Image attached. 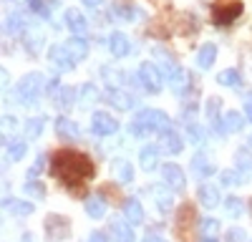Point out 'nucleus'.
<instances>
[{
    "instance_id": "nucleus-1",
    "label": "nucleus",
    "mask_w": 252,
    "mask_h": 242,
    "mask_svg": "<svg viewBox=\"0 0 252 242\" xmlns=\"http://www.w3.org/2000/svg\"><path fill=\"white\" fill-rule=\"evenodd\" d=\"M51 174L61 179L66 187L83 194V184L96 174V167L86 154H81L76 149H58L51 156Z\"/></svg>"
},
{
    "instance_id": "nucleus-2",
    "label": "nucleus",
    "mask_w": 252,
    "mask_h": 242,
    "mask_svg": "<svg viewBox=\"0 0 252 242\" xmlns=\"http://www.w3.org/2000/svg\"><path fill=\"white\" fill-rule=\"evenodd\" d=\"M172 129V121L164 111L157 109H144L136 114V119L131 121V134L134 136H149V134H164Z\"/></svg>"
},
{
    "instance_id": "nucleus-3",
    "label": "nucleus",
    "mask_w": 252,
    "mask_h": 242,
    "mask_svg": "<svg viewBox=\"0 0 252 242\" xmlns=\"http://www.w3.org/2000/svg\"><path fill=\"white\" fill-rule=\"evenodd\" d=\"M40 91H43V76H40V73H28V76L20 78V84L15 89V96H18L20 104L31 106V104L38 101Z\"/></svg>"
},
{
    "instance_id": "nucleus-4",
    "label": "nucleus",
    "mask_w": 252,
    "mask_h": 242,
    "mask_svg": "<svg viewBox=\"0 0 252 242\" xmlns=\"http://www.w3.org/2000/svg\"><path fill=\"white\" fill-rule=\"evenodd\" d=\"M161 71L157 68V63H152V60H144V63L139 66V84L144 91H149V93H159L161 91Z\"/></svg>"
},
{
    "instance_id": "nucleus-5",
    "label": "nucleus",
    "mask_w": 252,
    "mask_h": 242,
    "mask_svg": "<svg viewBox=\"0 0 252 242\" xmlns=\"http://www.w3.org/2000/svg\"><path fill=\"white\" fill-rule=\"evenodd\" d=\"M245 10V5L240 0H227V3H217L212 8V23L215 26H229L232 20L240 18V13Z\"/></svg>"
},
{
    "instance_id": "nucleus-6",
    "label": "nucleus",
    "mask_w": 252,
    "mask_h": 242,
    "mask_svg": "<svg viewBox=\"0 0 252 242\" xmlns=\"http://www.w3.org/2000/svg\"><path fill=\"white\" fill-rule=\"evenodd\" d=\"M197 227V212L192 205H184L177 212V235L182 237V242H192V230Z\"/></svg>"
},
{
    "instance_id": "nucleus-7",
    "label": "nucleus",
    "mask_w": 252,
    "mask_h": 242,
    "mask_svg": "<svg viewBox=\"0 0 252 242\" xmlns=\"http://www.w3.org/2000/svg\"><path fill=\"white\" fill-rule=\"evenodd\" d=\"M46 235L48 242H61L71 235V222L61 214H48L46 217Z\"/></svg>"
},
{
    "instance_id": "nucleus-8",
    "label": "nucleus",
    "mask_w": 252,
    "mask_h": 242,
    "mask_svg": "<svg viewBox=\"0 0 252 242\" xmlns=\"http://www.w3.org/2000/svg\"><path fill=\"white\" fill-rule=\"evenodd\" d=\"M48 60L53 63V68L56 71H73L76 68V63L78 60L71 56V51L66 48V46H51V51H48Z\"/></svg>"
},
{
    "instance_id": "nucleus-9",
    "label": "nucleus",
    "mask_w": 252,
    "mask_h": 242,
    "mask_svg": "<svg viewBox=\"0 0 252 242\" xmlns=\"http://www.w3.org/2000/svg\"><path fill=\"white\" fill-rule=\"evenodd\" d=\"M91 129H94L96 136H109V134L119 131V121L109 114H103V111H96L94 119H91Z\"/></svg>"
},
{
    "instance_id": "nucleus-10",
    "label": "nucleus",
    "mask_w": 252,
    "mask_h": 242,
    "mask_svg": "<svg viewBox=\"0 0 252 242\" xmlns=\"http://www.w3.org/2000/svg\"><path fill=\"white\" fill-rule=\"evenodd\" d=\"M169 86L177 91V93H187L189 89H192V76H189V71L184 68H172L169 71Z\"/></svg>"
},
{
    "instance_id": "nucleus-11",
    "label": "nucleus",
    "mask_w": 252,
    "mask_h": 242,
    "mask_svg": "<svg viewBox=\"0 0 252 242\" xmlns=\"http://www.w3.org/2000/svg\"><path fill=\"white\" fill-rule=\"evenodd\" d=\"M106 101H109L111 106L121 109V111L131 109V106L136 104V98H134L129 91H124V89H109V93H106Z\"/></svg>"
},
{
    "instance_id": "nucleus-12",
    "label": "nucleus",
    "mask_w": 252,
    "mask_h": 242,
    "mask_svg": "<svg viewBox=\"0 0 252 242\" xmlns=\"http://www.w3.org/2000/svg\"><path fill=\"white\" fill-rule=\"evenodd\" d=\"M161 174H164V182H166V187H169V189H174V192H182L184 189L187 179H184V172L177 164H166Z\"/></svg>"
},
{
    "instance_id": "nucleus-13",
    "label": "nucleus",
    "mask_w": 252,
    "mask_h": 242,
    "mask_svg": "<svg viewBox=\"0 0 252 242\" xmlns=\"http://www.w3.org/2000/svg\"><path fill=\"white\" fill-rule=\"evenodd\" d=\"M66 26H68V30H71L73 35H83V33H86V28H89L83 13L76 10V8H68V10H66Z\"/></svg>"
},
{
    "instance_id": "nucleus-14",
    "label": "nucleus",
    "mask_w": 252,
    "mask_h": 242,
    "mask_svg": "<svg viewBox=\"0 0 252 242\" xmlns=\"http://www.w3.org/2000/svg\"><path fill=\"white\" fill-rule=\"evenodd\" d=\"M124 214H126V222H131V225H141L144 222V207L139 199H126L124 202Z\"/></svg>"
},
{
    "instance_id": "nucleus-15",
    "label": "nucleus",
    "mask_w": 252,
    "mask_h": 242,
    "mask_svg": "<svg viewBox=\"0 0 252 242\" xmlns=\"http://www.w3.org/2000/svg\"><path fill=\"white\" fill-rule=\"evenodd\" d=\"M56 134L63 139V141H73L78 136V126H76V121L66 119V116H61L56 119Z\"/></svg>"
},
{
    "instance_id": "nucleus-16",
    "label": "nucleus",
    "mask_w": 252,
    "mask_h": 242,
    "mask_svg": "<svg viewBox=\"0 0 252 242\" xmlns=\"http://www.w3.org/2000/svg\"><path fill=\"white\" fill-rule=\"evenodd\" d=\"M111 232L116 242H134V230H131V222H124V219H114L111 222Z\"/></svg>"
},
{
    "instance_id": "nucleus-17",
    "label": "nucleus",
    "mask_w": 252,
    "mask_h": 242,
    "mask_svg": "<svg viewBox=\"0 0 252 242\" xmlns=\"http://www.w3.org/2000/svg\"><path fill=\"white\" fill-rule=\"evenodd\" d=\"M109 48H111V53H114L116 58H124L126 53H129V48H131V46H129V38H126L124 33H119V30H116V33H111V35H109Z\"/></svg>"
},
{
    "instance_id": "nucleus-18",
    "label": "nucleus",
    "mask_w": 252,
    "mask_h": 242,
    "mask_svg": "<svg viewBox=\"0 0 252 242\" xmlns=\"http://www.w3.org/2000/svg\"><path fill=\"white\" fill-rule=\"evenodd\" d=\"M161 147H164V151H169V154H179L184 149V141H182V136L174 129H169V131L161 134Z\"/></svg>"
},
{
    "instance_id": "nucleus-19",
    "label": "nucleus",
    "mask_w": 252,
    "mask_h": 242,
    "mask_svg": "<svg viewBox=\"0 0 252 242\" xmlns=\"http://www.w3.org/2000/svg\"><path fill=\"white\" fill-rule=\"evenodd\" d=\"M197 194H199V202H202L207 210H212V207L220 205V189L215 184H202Z\"/></svg>"
},
{
    "instance_id": "nucleus-20",
    "label": "nucleus",
    "mask_w": 252,
    "mask_h": 242,
    "mask_svg": "<svg viewBox=\"0 0 252 242\" xmlns=\"http://www.w3.org/2000/svg\"><path fill=\"white\" fill-rule=\"evenodd\" d=\"M3 205L13 212V214H18V217H28V214H33V210H35V205L33 202H23V199H10V197H5L3 199Z\"/></svg>"
},
{
    "instance_id": "nucleus-21",
    "label": "nucleus",
    "mask_w": 252,
    "mask_h": 242,
    "mask_svg": "<svg viewBox=\"0 0 252 242\" xmlns=\"http://www.w3.org/2000/svg\"><path fill=\"white\" fill-rule=\"evenodd\" d=\"M66 48L71 51V56H73L76 60H83V58L89 56V40L83 38V35H73V38L68 40Z\"/></svg>"
},
{
    "instance_id": "nucleus-22",
    "label": "nucleus",
    "mask_w": 252,
    "mask_h": 242,
    "mask_svg": "<svg viewBox=\"0 0 252 242\" xmlns=\"http://www.w3.org/2000/svg\"><path fill=\"white\" fill-rule=\"evenodd\" d=\"M192 172L197 174V177H209V174H215V164L209 161L204 154H194V159H192Z\"/></svg>"
},
{
    "instance_id": "nucleus-23",
    "label": "nucleus",
    "mask_w": 252,
    "mask_h": 242,
    "mask_svg": "<svg viewBox=\"0 0 252 242\" xmlns=\"http://www.w3.org/2000/svg\"><path fill=\"white\" fill-rule=\"evenodd\" d=\"M139 161H141V169L152 172V169L159 164V151H157V147H146V149H141Z\"/></svg>"
},
{
    "instance_id": "nucleus-24",
    "label": "nucleus",
    "mask_w": 252,
    "mask_h": 242,
    "mask_svg": "<svg viewBox=\"0 0 252 242\" xmlns=\"http://www.w3.org/2000/svg\"><path fill=\"white\" fill-rule=\"evenodd\" d=\"M215 58H217V48L212 43H204L197 53V63H199V68H209L215 63Z\"/></svg>"
},
{
    "instance_id": "nucleus-25",
    "label": "nucleus",
    "mask_w": 252,
    "mask_h": 242,
    "mask_svg": "<svg viewBox=\"0 0 252 242\" xmlns=\"http://www.w3.org/2000/svg\"><path fill=\"white\" fill-rule=\"evenodd\" d=\"M23 28H26V20H23V15H20L18 10L5 15V33H8V35L23 33Z\"/></svg>"
},
{
    "instance_id": "nucleus-26",
    "label": "nucleus",
    "mask_w": 252,
    "mask_h": 242,
    "mask_svg": "<svg viewBox=\"0 0 252 242\" xmlns=\"http://www.w3.org/2000/svg\"><path fill=\"white\" fill-rule=\"evenodd\" d=\"M101 76H103V81H106L111 89H121L124 78H126L124 71H116V68H111V66H103V68H101Z\"/></svg>"
},
{
    "instance_id": "nucleus-27",
    "label": "nucleus",
    "mask_w": 252,
    "mask_h": 242,
    "mask_svg": "<svg viewBox=\"0 0 252 242\" xmlns=\"http://www.w3.org/2000/svg\"><path fill=\"white\" fill-rule=\"evenodd\" d=\"M73 101H76V89H58L56 93V106L61 111H68L73 106Z\"/></svg>"
},
{
    "instance_id": "nucleus-28",
    "label": "nucleus",
    "mask_w": 252,
    "mask_h": 242,
    "mask_svg": "<svg viewBox=\"0 0 252 242\" xmlns=\"http://www.w3.org/2000/svg\"><path fill=\"white\" fill-rule=\"evenodd\" d=\"M86 212H89V217L101 219L103 214H106V202H103L101 197H89L86 199Z\"/></svg>"
},
{
    "instance_id": "nucleus-29",
    "label": "nucleus",
    "mask_w": 252,
    "mask_h": 242,
    "mask_svg": "<svg viewBox=\"0 0 252 242\" xmlns=\"http://www.w3.org/2000/svg\"><path fill=\"white\" fill-rule=\"evenodd\" d=\"M3 141L8 144V159H10V161H20V159L26 156V141H10L8 136H5Z\"/></svg>"
},
{
    "instance_id": "nucleus-30",
    "label": "nucleus",
    "mask_w": 252,
    "mask_h": 242,
    "mask_svg": "<svg viewBox=\"0 0 252 242\" xmlns=\"http://www.w3.org/2000/svg\"><path fill=\"white\" fill-rule=\"evenodd\" d=\"M222 121H224V131H242V126H245L242 114H237V111H227Z\"/></svg>"
},
{
    "instance_id": "nucleus-31",
    "label": "nucleus",
    "mask_w": 252,
    "mask_h": 242,
    "mask_svg": "<svg viewBox=\"0 0 252 242\" xmlns=\"http://www.w3.org/2000/svg\"><path fill=\"white\" fill-rule=\"evenodd\" d=\"M217 232H220V222L217 219H212V217H207V219H202L199 222V235L202 237H217Z\"/></svg>"
},
{
    "instance_id": "nucleus-32",
    "label": "nucleus",
    "mask_w": 252,
    "mask_h": 242,
    "mask_svg": "<svg viewBox=\"0 0 252 242\" xmlns=\"http://www.w3.org/2000/svg\"><path fill=\"white\" fill-rule=\"evenodd\" d=\"M114 172H116V177H119V182H131V164L126 159H116L114 161Z\"/></svg>"
},
{
    "instance_id": "nucleus-33",
    "label": "nucleus",
    "mask_w": 252,
    "mask_h": 242,
    "mask_svg": "<svg viewBox=\"0 0 252 242\" xmlns=\"http://www.w3.org/2000/svg\"><path fill=\"white\" fill-rule=\"evenodd\" d=\"M224 210H227L229 217H240L245 212V205H242V199H237V197H227L224 199Z\"/></svg>"
},
{
    "instance_id": "nucleus-34",
    "label": "nucleus",
    "mask_w": 252,
    "mask_h": 242,
    "mask_svg": "<svg viewBox=\"0 0 252 242\" xmlns=\"http://www.w3.org/2000/svg\"><path fill=\"white\" fill-rule=\"evenodd\" d=\"M43 116H35V119H31L28 124H26V136L28 139H35V136H40V131H43Z\"/></svg>"
},
{
    "instance_id": "nucleus-35",
    "label": "nucleus",
    "mask_w": 252,
    "mask_h": 242,
    "mask_svg": "<svg viewBox=\"0 0 252 242\" xmlns=\"http://www.w3.org/2000/svg\"><path fill=\"white\" fill-rule=\"evenodd\" d=\"M217 81H220L222 86H240V73L235 68H227V71H222L217 76Z\"/></svg>"
},
{
    "instance_id": "nucleus-36",
    "label": "nucleus",
    "mask_w": 252,
    "mask_h": 242,
    "mask_svg": "<svg viewBox=\"0 0 252 242\" xmlns=\"http://www.w3.org/2000/svg\"><path fill=\"white\" fill-rule=\"evenodd\" d=\"M220 182H222L224 187L240 184V182H242V172H240V169H227V172H222V174H220Z\"/></svg>"
},
{
    "instance_id": "nucleus-37",
    "label": "nucleus",
    "mask_w": 252,
    "mask_h": 242,
    "mask_svg": "<svg viewBox=\"0 0 252 242\" xmlns=\"http://www.w3.org/2000/svg\"><path fill=\"white\" fill-rule=\"evenodd\" d=\"M237 169H240L242 174H250V172H252V156H250L247 149H240V151H237Z\"/></svg>"
},
{
    "instance_id": "nucleus-38",
    "label": "nucleus",
    "mask_w": 252,
    "mask_h": 242,
    "mask_svg": "<svg viewBox=\"0 0 252 242\" xmlns=\"http://www.w3.org/2000/svg\"><path fill=\"white\" fill-rule=\"evenodd\" d=\"M40 46H43V35H38V33H35V35H28V38H26V48H28V53H31V56H33V53H38V51H40Z\"/></svg>"
},
{
    "instance_id": "nucleus-39",
    "label": "nucleus",
    "mask_w": 252,
    "mask_h": 242,
    "mask_svg": "<svg viewBox=\"0 0 252 242\" xmlns=\"http://www.w3.org/2000/svg\"><path fill=\"white\" fill-rule=\"evenodd\" d=\"M26 192H28L31 197H35V199H43V197H46V187L40 184V182H28Z\"/></svg>"
},
{
    "instance_id": "nucleus-40",
    "label": "nucleus",
    "mask_w": 252,
    "mask_h": 242,
    "mask_svg": "<svg viewBox=\"0 0 252 242\" xmlns=\"http://www.w3.org/2000/svg\"><path fill=\"white\" fill-rule=\"evenodd\" d=\"M157 202H159V212H169L172 210V194L157 189Z\"/></svg>"
},
{
    "instance_id": "nucleus-41",
    "label": "nucleus",
    "mask_w": 252,
    "mask_h": 242,
    "mask_svg": "<svg viewBox=\"0 0 252 242\" xmlns=\"http://www.w3.org/2000/svg\"><path fill=\"white\" fill-rule=\"evenodd\" d=\"M187 131H189V139H192V144H202V141H204V134H202V129L194 124V121H192V124H187Z\"/></svg>"
},
{
    "instance_id": "nucleus-42",
    "label": "nucleus",
    "mask_w": 252,
    "mask_h": 242,
    "mask_svg": "<svg viewBox=\"0 0 252 242\" xmlns=\"http://www.w3.org/2000/svg\"><path fill=\"white\" fill-rule=\"evenodd\" d=\"M28 8H31L33 13H38V15L48 18V8H46V3H43V0H28Z\"/></svg>"
},
{
    "instance_id": "nucleus-43",
    "label": "nucleus",
    "mask_w": 252,
    "mask_h": 242,
    "mask_svg": "<svg viewBox=\"0 0 252 242\" xmlns=\"http://www.w3.org/2000/svg\"><path fill=\"white\" fill-rule=\"evenodd\" d=\"M245 240H247V235H245L242 227H232L227 232V242H245Z\"/></svg>"
},
{
    "instance_id": "nucleus-44",
    "label": "nucleus",
    "mask_w": 252,
    "mask_h": 242,
    "mask_svg": "<svg viewBox=\"0 0 252 242\" xmlns=\"http://www.w3.org/2000/svg\"><path fill=\"white\" fill-rule=\"evenodd\" d=\"M43 161H46V156L40 154V156H38V161H35V164L28 169V179H33V177H38L40 172H43Z\"/></svg>"
},
{
    "instance_id": "nucleus-45",
    "label": "nucleus",
    "mask_w": 252,
    "mask_h": 242,
    "mask_svg": "<svg viewBox=\"0 0 252 242\" xmlns=\"http://www.w3.org/2000/svg\"><path fill=\"white\" fill-rule=\"evenodd\" d=\"M81 96H83V101H94V96H96V86L86 84V86L81 89Z\"/></svg>"
},
{
    "instance_id": "nucleus-46",
    "label": "nucleus",
    "mask_w": 252,
    "mask_h": 242,
    "mask_svg": "<svg viewBox=\"0 0 252 242\" xmlns=\"http://www.w3.org/2000/svg\"><path fill=\"white\" fill-rule=\"evenodd\" d=\"M245 114H247V121H252V91L245 96Z\"/></svg>"
},
{
    "instance_id": "nucleus-47",
    "label": "nucleus",
    "mask_w": 252,
    "mask_h": 242,
    "mask_svg": "<svg viewBox=\"0 0 252 242\" xmlns=\"http://www.w3.org/2000/svg\"><path fill=\"white\" fill-rule=\"evenodd\" d=\"M89 242H106V235H103V232H91Z\"/></svg>"
},
{
    "instance_id": "nucleus-48",
    "label": "nucleus",
    "mask_w": 252,
    "mask_h": 242,
    "mask_svg": "<svg viewBox=\"0 0 252 242\" xmlns=\"http://www.w3.org/2000/svg\"><path fill=\"white\" fill-rule=\"evenodd\" d=\"M144 242H166L164 237H159V235H146L144 237Z\"/></svg>"
},
{
    "instance_id": "nucleus-49",
    "label": "nucleus",
    "mask_w": 252,
    "mask_h": 242,
    "mask_svg": "<svg viewBox=\"0 0 252 242\" xmlns=\"http://www.w3.org/2000/svg\"><path fill=\"white\" fill-rule=\"evenodd\" d=\"M83 3H86L89 8H98V5L103 3V0H83Z\"/></svg>"
},
{
    "instance_id": "nucleus-50",
    "label": "nucleus",
    "mask_w": 252,
    "mask_h": 242,
    "mask_svg": "<svg viewBox=\"0 0 252 242\" xmlns=\"http://www.w3.org/2000/svg\"><path fill=\"white\" fill-rule=\"evenodd\" d=\"M23 242H33V235H31V232H26V235H23Z\"/></svg>"
},
{
    "instance_id": "nucleus-51",
    "label": "nucleus",
    "mask_w": 252,
    "mask_h": 242,
    "mask_svg": "<svg viewBox=\"0 0 252 242\" xmlns=\"http://www.w3.org/2000/svg\"><path fill=\"white\" fill-rule=\"evenodd\" d=\"M202 242H217V240H215V237H209V240H207V237H202Z\"/></svg>"
},
{
    "instance_id": "nucleus-52",
    "label": "nucleus",
    "mask_w": 252,
    "mask_h": 242,
    "mask_svg": "<svg viewBox=\"0 0 252 242\" xmlns=\"http://www.w3.org/2000/svg\"><path fill=\"white\" fill-rule=\"evenodd\" d=\"M250 212H252V199H250Z\"/></svg>"
},
{
    "instance_id": "nucleus-53",
    "label": "nucleus",
    "mask_w": 252,
    "mask_h": 242,
    "mask_svg": "<svg viewBox=\"0 0 252 242\" xmlns=\"http://www.w3.org/2000/svg\"><path fill=\"white\" fill-rule=\"evenodd\" d=\"M250 144H252V136H250Z\"/></svg>"
}]
</instances>
